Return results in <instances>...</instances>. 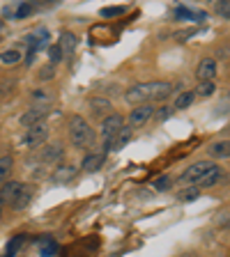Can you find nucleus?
<instances>
[{
    "label": "nucleus",
    "instance_id": "9d476101",
    "mask_svg": "<svg viewBox=\"0 0 230 257\" xmlns=\"http://www.w3.org/2000/svg\"><path fill=\"white\" fill-rule=\"evenodd\" d=\"M207 154L216 161H225L230 159V138H221V140H214V143L207 147Z\"/></svg>",
    "mask_w": 230,
    "mask_h": 257
},
{
    "label": "nucleus",
    "instance_id": "7c9ffc66",
    "mask_svg": "<svg viewBox=\"0 0 230 257\" xmlns=\"http://www.w3.org/2000/svg\"><path fill=\"white\" fill-rule=\"evenodd\" d=\"M198 193H200V188L193 186V188H189L187 193H182V200H184V202H189V200H196V198H198Z\"/></svg>",
    "mask_w": 230,
    "mask_h": 257
},
{
    "label": "nucleus",
    "instance_id": "f03ea898",
    "mask_svg": "<svg viewBox=\"0 0 230 257\" xmlns=\"http://www.w3.org/2000/svg\"><path fill=\"white\" fill-rule=\"evenodd\" d=\"M69 138H71V143H74V147H79V150L90 147V145L95 143V131H92V126L88 124L86 117L74 115V117L69 119Z\"/></svg>",
    "mask_w": 230,
    "mask_h": 257
},
{
    "label": "nucleus",
    "instance_id": "423d86ee",
    "mask_svg": "<svg viewBox=\"0 0 230 257\" xmlns=\"http://www.w3.org/2000/svg\"><path fill=\"white\" fill-rule=\"evenodd\" d=\"M155 106L152 103H140V106H136L134 110L129 112V124L131 126H143V124H147L152 117H155Z\"/></svg>",
    "mask_w": 230,
    "mask_h": 257
},
{
    "label": "nucleus",
    "instance_id": "f8f14e48",
    "mask_svg": "<svg viewBox=\"0 0 230 257\" xmlns=\"http://www.w3.org/2000/svg\"><path fill=\"white\" fill-rule=\"evenodd\" d=\"M46 115H48V112L44 110V108H30L28 112H23L19 122H21L26 128H32V126H37V124H44Z\"/></svg>",
    "mask_w": 230,
    "mask_h": 257
},
{
    "label": "nucleus",
    "instance_id": "5701e85b",
    "mask_svg": "<svg viewBox=\"0 0 230 257\" xmlns=\"http://www.w3.org/2000/svg\"><path fill=\"white\" fill-rule=\"evenodd\" d=\"M39 243H42V257L53 255V252L58 250V243H55L53 239H48V236H44V239L39 241Z\"/></svg>",
    "mask_w": 230,
    "mask_h": 257
},
{
    "label": "nucleus",
    "instance_id": "2f4dec72",
    "mask_svg": "<svg viewBox=\"0 0 230 257\" xmlns=\"http://www.w3.org/2000/svg\"><path fill=\"white\" fill-rule=\"evenodd\" d=\"M171 110H173L171 106H164V108H159V110H157V117H159V119H166L168 115H171Z\"/></svg>",
    "mask_w": 230,
    "mask_h": 257
},
{
    "label": "nucleus",
    "instance_id": "a878e982",
    "mask_svg": "<svg viewBox=\"0 0 230 257\" xmlns=\"http://www.w3.org/2000/svg\"><path fill=\"white\" fill-rule=\"evenodd\" d=\"M155 191H159V193H164V191H168V188L173 186V179L168 175H164V177H159V179H155Z\"/></svg>",
    "mask_w": 230,
    "mask_h": 257
},
{
    "label": "nucleus",
    "instance_id": "0eeeda50",
    "mask_svg": "<svg viewBox=\"0 0 230 257\" xmlns=\"http://www.w3.org/2000/svg\"><path fill=\"white\" fill-rule=\"evenodd\" d=\"M216 76V60L214 58H203L196 67V78L198 83H214Z\"/></svg>",
    "mask_w": 230,
    "mask_h": 257
},
{
    "label": "nucleus",
    "instance_id": "ddd939ff",
    "mask_svg": "<svg viewBox=\"0 0 230 257\" xmlns=\"http://www.w3.org/2000/svg\"><path fill=\"white\" fill-rule=\"evenodd\" d=\"M23 184L21 182H5L3 186H0V202L3 204H12V200L19 195V191H21Z\"/></svg>",
    "mask_w": 230,
    "mask_h": 257
},
{
    "label": "nucleus",
    "instance_id": "b1692460",
    "mask_svg": "<svg viewBox=\"0 0 230 257\" xmlns=\"http://www.w3.org/2000/svg\"><path fill=\"white\" fill-rule=\"evenodd\" d=\"M124 12H127V7L124 5H120V7H104L99 14L104 16V19H115V16H122Z\"/></svg>",
    "mask_w": 230,
    "mask_h": 257
},
{
    "label": "nucleus",
    "instance_id": "a211bd4d",
    "mask_svg": "<svg viewBox=\"0 0 230 257\" xmlns=\"http://www.w3.org/2000/svg\"><path fill=\"white\" fill-rule=\"evenodd\" d=\"M12 170H14V159H12L10 154L0 156V186H3L5 182H10Z\"/></svg>",
    "mask_w": 230,
    "mask_h": 257
},
{
    "label": "nucleus",
    "instance_id": "4be33fe9",
    "mask_svg": "<svg viewBox=\"0 0 230 257\" xmlns=\"http://www.w3.org/2000/svg\"><path fill=\"white\" fill-rule=\"evenodd\" d=\"M196 96H203V99H207V96H212L216 92V85L214 83H198V87H196Z\"/></svg>",
    "mask_w": 230,
    "mask_h": 257
},
{
    "label": "nucleus",
    "instance_id": "6ab92c4d",
    "mask_svg": "<svg viewBox=\"0 0 230 257\" xmlns=\"http://www.w3.org/2000/svg\"><path fill=\"white\" fill-rule=\"evenodd\" d=\"M196 101V92H182V94H177L175 99V110H184V108H189L191 103Z\"/></svg>",
    "mask_w": 230,
    "mask_h": 257
},
{
    "label": "nucleus",
    "instance_id": "20e7f679",
    "mask_svg": "<svg viewBox=\"0 0 230 257\" xmlns=\"http://www.w3.org/2000/svg\"><path fill=\"white\" fill-rule=\"evenodd\" d=\"M46 138H48V126L46 124H37V126L28 128L26 134L19 138V145L26 147V150H39L46 143Z\"/></svg>",
    "mask_w": 230,
    "mask_h": 257
},
{
    "label": "nucleus",
    "instance_id": "39448f33",
    "mask_svg": "<svg viewBox=\"0 0 230 257\" xmlns=\"http://www.w3.org/2000/svg\"><path fill=\"white\" fill-rule=\"evenodd\" d=\"M35 159H37L42 166H58V161H62V147H58V145L39 147V150L35 152Z\"/></svg>",
    "mask_w": 230,
    "mask_h": 257
},
{
    "label": "nucleus",
    "instance_id": "bb28decb",
    "mask_svg": "<svg viewBox=\"0 0 230 257\" xmlns=\"http://www.w3.org/2000/svg\"><path fill=\"white\" fill-rule=\"evenodd\" d=\"M219 179H221V168H216V170L214 172H212V175H209L207 177V179H203V182H200V191H203V188H209V186H214V184L216 182H219Z\"/></svg>",
    "mask_w": 230,
    "mask_h": 257
},
{
    "label": "nucleus",
    "instance_id": "7ed1b4c3",
    "mask_svg": "<svg viewBox=\"0 0 230 257\" xmlns=\"http://www.w3.org/2000/svg\"><path fill=\"white\" fill-rule=\"evenodd\" d=\"M216 163H212V161H196V163H191V166L187 168V170L180 175V182L184 184V186H200V182L203 179H207L212 172L216 170Z\"/></svg>",
    "mask_w": 230,
    "mask_h": 257
},
{
    "label": "nucleus",
    "instance_id": "f257e3e1",
    "mask_svg": "<svg viewBox=\"0 0 230 257\" xmlns=\"http://www.w3.org/2000/svg\"><path fill=\"white\" fill-rule=\"evenodd\" d=\"M171 90H173L171 83H166V80H147V83H136V85L129 87L124 99L129 103L140 106V103H152L159 101V99H166L171 94Z\"/></svg>",
    "mask_w": 230,
    "mask_h": 257
},
{
    "label": "nucleus",
    "instance_id": "412c9836",
    "mask_svg": "<svg viewBox=\"0 0 230 257\" xmlns=\"http://www.w3.org/2000/svg\"><path fill=\"white\" fill-rule=\"evenodd\" d=\"M26 239H28V236H14V239L7 243V248H5V257H14L16 252L26 246Z\"/></svg>",
    "mask_w": 230,
    "mask_h": 257
},
{
    "label": "nucleus",
    "instance_id": "1a4fd4ad",
    "mask_svg": "<svg viewBox=\"0 0 230 257\" xmlns=\"http://www.w3.org/2000/svg\"><path fill=\"white\" fill-rule=\"evenodd\" d=\"M129 140H131V128H122V131L115 134L113 138L104 140V150L106 152H120L129 145Z\"/></svg>",
    "mask_w": 230,
    "mask_h": 257
},
{
    "label": "nucleus",
    "instance_id": "2eb2a0df",
    "mask_svg": "<svg viewBox=\"0 0 230 257\" xmlns=\"http://www.w3.org/2000/svg\"><path fill=\"white\" fill-rule=\"evenodd\" d=\"M104 161H106V154L104 152H97V154H88L86 159H83V163H81V168L86 172H97L99 168L104 166Z\"/></svg>",
    "mask_w": 230,
    "mask_h": 257
},
{
    "label": "nucleus",
    "instance_id": "72a5a7b5",
    "mask_svg": "<svg viewBox=\"0 0 230 257\" xmlns=\"http://www.w3.org/2000/svg\"><path fill=\"white\" fill-rule=\"evenodd\" d=\"M0 218H3V202H0Z\"/></svg>",
    "mask_w": 230,
    "mask_h": 257
},
{
    "label": "nucleus",
    "instance_id": "cd10ccee",
    "mask_svg": "<svg viewBox=\"0 0 230 257\" xmlns=\"http://www.w3.org/2000/svg\"><path fill=\"white\" fill-rule=\"evenodd\" d=\"M62 60H64V55H62V51H60L58 44L48 48V62H51V64H58V62H62Z\"/></svg>",
    "mask_w": 230,
    "mask_h": 257
},
{
    "label": "nucleus",
    "instance_id": "dca6fc26",
    "mask_svg": "<svg viewBox=\"0 0 230 257\" xmlns=\"http://www.w3.org/2000/svg\"><path fill=\"white\" fill-rule=\"evenodd\" d=\"M76 177V168L74 166H55V170H53V182L55 184H67V182H71Z\"/></svg>",
    "mask_w": 230,
    "mask_h": 257
},
{
    "label": "nucleus",
    "instance_id": "6e6552de",
    "mask_svg": "<svg viewBox=\"0 0 230 257\" xmlns=\"http://www.w3.org/2000/svg\"><path fill=\"white\" fill-rule=\"evenodd\" d=\"M122 128H124V117L122 115H118V112H113L111 117H106L102 122V131H99V134H102L104 140H108V138H113L115 134H120Z\"/></svg>",
    "mask_w": 230,
    "mask_h": 257
},
{
    "label": "nucleus",
    "instance_id": "4468645a",
    "mask_svg": "<svg viewBox=\"0 0 230 257\" xmlns=\"http://www.w3.org/2000/svg\"><path fill=\"white\" fill-rule=\"evenodd\" d=\"M30 200H32V186L23 184L21 191H19V195L12 200V209H14V211H23V209L30 204Z\"/></svg>",
    "mask_w": 230,
    "mask_h": 257
},
{
    "label": "nucleus",
    "instance_id": "9b49d317",
    "mask_svg": "<svg viewBox=\"0 0 230 257\" xmlns=\"http://www.w3.org/2000/svg\"><path fill=\"white\" fill-rule=\"evenodd\" d=\"M90 110H92V115H95V117H102V122L113 115L111 101H108V99H104V96H95V99H92V101H90Z\"/></svg>",
    "mask_w": 230,
    "mask_h": 257
},
{
    "label": "nucleus",
    "instance_id": "473e14b6",
    "mask_svg": "<svg viewBox=\"0 0 230 257\" xmlns=\"http://www.w3.org/2000/svg\"><path fill=\"white\" fill-rule=\"evenodd\" d=\"M32 99H35V101H46V92L35 90V92H32Z\"/></svg>",
    "mask_w": 230,
    "mask_h": 257
},
{
    "label": "nucleus",
    "instance_id": "f704fd0d",
    "mask_svg": "<svg viewBox=\"0 0 230 257\" xmlns=\"http://www.w3.org/2000/svg\"><path fill=\"white\" fill-rule=\"evenodd\" d=\"M225 131H228V134H230V124H228V128H225Z\"/></svg>",
    "mask_w": 230,
    "mask_h": 257
},
{
    "label": "nucleus",
    "instance_id": "f3484780",
    "mask_svg": "<svg viewBox=\"0 0 230 257\" xmlns=\"http://www.w3.org/2000/svg\"><path fill=\"white\" fill-rule=\"evenodd\" d=\"M76 44H79V42H76V35H71V32H62V35H60L58 46H60V51H62L64 58H69V55H74Z\"/></svg>",
    "mask_w": 230,
    "mask_h": 257
},
{
    "label": "nucleus",
    "instance_id": "c756f323",
    "mask_svg": "<svg viewBox=\"0 0 230 257\" xmlns=\"http://www.w3.org/2000/svg\"><path fill=\"white\" fill-rule=\"evenodd\" d=\"M30 12H32V5H30V3H21V5H19V10L14 12V16H16V19H26Z\"/></svg>",
    "mask_w": 230,
    "mask_h": 257
},
{
    "label": "nucleus",
    "instance_id": "c85d7f7f",
    "mask_svg": "<svg viewBox=\"0 0 230 257\" xmlns=\"http://www.w3.org/2000/svg\"><path fill=\"white\" fill-rule=\"evenodd\" d=\"M55 76V64H44L42 69H39V80H51Z\"/></svg>",
    "mask_w": 230,
    "mask_h": 257
},
{
    "label": "nucleus",
    "instance_id": "393cba45",
    "mask_svg": "<svg viewBox=\"0 0 230 257\" xmlns=\"http://www.w3.org/2000/svg\"><path fill=\"white\" fill-rule=\"evenodd\" d=\"M214 12L221 16V19L230 21V0H221V3H216V5H214Z\"/></svg>",
    "mask_w": 230,
    "mask_h": 257
},
{
    "label": "nucleus",
    "instance_id": "aec40b11",
    "mask_svg": "<svg viewBox=\"0 0 230 257\" xmlns=\"http://www.w3.org/2000/svg\"><path fill=\"white\" fill-rule=\"evenodd\" d=\"M21 58H23V53L19 51V48H7V51L0 53V62L3 64H16Z\"/></svg>",
    "mask_w": 230,
    "mask_h": 257
}]
</instances>
